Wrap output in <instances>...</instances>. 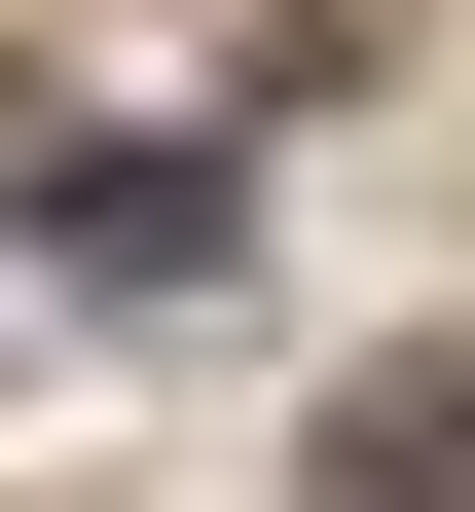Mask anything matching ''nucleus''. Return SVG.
<instances>
[{
    "mask_svg": "<svg viewBox=\"0 0 475 512\" xmlns=\"http://www.w3.org/2000/svg\"><path fill=\"white\" fill-rule=\"evenodd\" d=\"M329 476H366V512H402V476H475V366H366V439H329Z\"/></svg>",
    "mask_w": 475,
    "mask_h": 512,
    "instance_id": "f03ea898",
    "label": "nucleus"
},
{
    "mask_svg": "<svg viewBox=\"0 0 475 512\" xmlns=\"http://www.w3.org/2000/svg\"><path fill=\"white\" fill-rule=\"evenodd\" d=\"M37 220H74V293H220V147H74Z\"/></svg>",
    "mask_w": 475,
    "mask_h": 512,
    "instance_id": "f257e3e1",
    "label": "nucleus"
}]
</instances>
